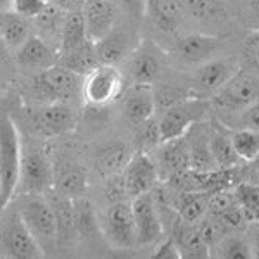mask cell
<instances>
[{"label": "cell", "instance_id": "1", "mask_svg": "<svg viewBox=\"0 0 259 259\" xmlns=\"http://www.w3.org/2000/svg\"><path fill=\"white\" fill-rule=\"evenodd\" d=\"M14 206L18 207L24 225L31 232L33 239L38 242L41 250L45 254L54 252L57 249V220L47 195L19 194Z\"/></svg>", "mask_w": 259, "mask_h": 259}, {"label": "cell", "instance_id": "2", "mask_svg": "<svg viewBox=\"0 0 259 259\" xmlns=\"http://www.w3.org/2000/svg\"><path fill=\"white\" fill-rule=\"evenodd\" d=\"M83 78L61 64L38 71L30 83L36 106L50 102H76L81 99Z\"/></svg>", "mask_w": 259, "mask_h": 259}, {"label": "cell", "instance_id": "3", "mask_svg": "<svg viewBox=\"0 0 259 259\" xmlns=\"http://www.w3.org/2000/svg\"><path fill=\"white\" fill-rule=\"evenodd\" d=\"M0 256L6 257H44L38 242L24 225L18 207L9 202L0 211Z\"/></svg>", "mask_w": 259, "mask_h": 259}, {"label": "cell", "instance_id": "4", "mask_svg": "<svg viewBox=\"0 0 259 259\" xmlns=\"http://www.w3.org/2000/svg\"><path fill=\"white\" fill-rule=\"evenodd\" d=\"M23 144L16 123L7 112L0 111V189L7 204L14 199L19 180Z\"/></svg>", "mask_w": 259, "mask_h": 259}, {"label": "cell", "instance_id": "5", "mask_svg": "<svg viewBox=\"0 0 259 259\" xmlns=\"http://www.w3.org/2000/svg\"><path fill=\"white\" fill-rule=\"evenodd\" d=\"M209 106L211 100L199 97V95H190V97L180 100L175 106L162 111L159 119H157L161 142L187 135L195 124H199L206 118L209 112Z\"/></svg>", "mask_w": 259, "mask_h": 259}, {"label": "cell", "instance_id": "6", "mask_svg": "<svg viewBox=\"0 0 259 259\" xmlns=\"http://www.w3.org/2000/svg\"><path fill=\"white\" fill-rule=\"evenodd\" d=\"M54 189V162L38 145L23 147L16 194H47Z\"/></svg>", "mask_w": 259, "mask_h": 259}, {"label": "cell", "instance_id": "7", "mask_svg": "<svg viewBox=\"0 0 259 259\" xmlns=\"http://www.w3.org/2000/svg\"><path fill=\"white\" fill-rule=\"evenodd\" d=\"M26 123L38 137H59L76 128L78 114L73 104L50 102L28 109Z\"/></svg>", "mask_w": 259, "mask_h": 259}, {"label": "cell", "instance_id": "8", "mask_svg": "<svg viewBox=\"0 0 259 259\" xmlns=\"http://www.w3.org/2000/svg\"><path fill=\"white\" fill-rule=\"evenodd\" d=\"M124 80L118 66L112 64H99L83 78L81 100L89 106L100 109L109 106L123 94Z\"/></svg>", "mask_w": 259, "mask_h": 259}, {"label": "cell", "instance_id": "9", "mask_svg": "<svg viewBox=\"0 0 259 259\" xmlns=\"http://www.w3.org/2000/svg\"><path fill=\"white\" fill-rule=\"evenodd\" d=\"M168 66V54L156 41L142 40L128 57V74L133 83L154 85Z\"/></svg>", "mask_w": 259, "mask_h": 259}, {"label": "cell", "instance_id": "10", "mask_svg": "<svg viewBox=\"0 0 259 259\" xmlns=\"http://www.w3.org/2000/svg\"><path fill=\"white\" fill-rule=\"evenodd\" d=\"M259 99V78L254 71L240 68L221 89L209 99L221 109H244Z\"/></svg>", "mask_w": 259, "mask_h": 259}, {"label": "cell", "instance_id": "11", "mask_svg": "<svg viewBox=\"0 0 259 259\" xmlns=\"http://www.w3.org/2000/svg\"><path fill=\"white\" fill-rule=\"evenodd\" d=\"M102 232L112 245L119 249H133L139 245L137 240L135 218L132 202L121 200L107 206L102 216Z\"/></svg>", "mask_w": 259, "mask_h": 259}, {"label": "cell", "instance_id": "12", "mask_svg": "<svg viewBox=\"0 0 259 259\" xmlns=\"http://www.w3.org/2000/svg\"><path fill=\"white\" fill-rule=\"evenodd\" d=\"M242 68L233 57H212V59L195 66L192 73V94L206 99L227 83L233 74Z\"/></svg>", "mask_w": 259, "mask_h": 259}, {"label": "cell", "instance_id": "13", "mask_svg": "<svg viewBox=\"0 0 259 259\" xmlns=\"http://www.w3.org/2000/svg\"><path fill=\"white\" fill-rule=\"evenodd\" d=\"M221 35H207V33H187L175 41L171 56L183 66H199L212 59L216 52L223 47Z\"/></svg>", "mask_w": 259, "mask_h": 259}, {"label": "cell", "instance_id": "14", "mask_svg": "<svg viewBox=\"0 0 259 259\" xmlns=\"http://www.w3.org/2000/svg\"><path fill=\"white\" fill-rule=\"evenodd\" d=\"M132 211L135 218L137 240L139 245H154L161 240L164 227H162L161 214L157 211L156 195L152 192L133 197Z\"/></svg>", "mask_w": 259, "mask_h": 259}, {"label": "cell", "instance_id": "15", "mask_svg": "<svg viewBox=\"0 0 259 259\" xmlns=\"http://www.w3.org/2000/svg\"><path fill=\"white\" fill-rule=\"evenodd\" d=\"M123 180L130 197H137L142 194L154 192L157 182H159V171H157L156 161L149 156L145 150L133 152L132 159L128 161L126 168L123 169Z\"/></svg>", "mask_w": 259, "mask_h": 259}, {"label": "cell", "instance_id": "16", "mask_svg": "<svg viewBox=\"0 0 259 259\" xmlns=\"http://www.w3.org/2000/svg\"><path fill=\"white\" fill-rule=\"evenodd\" d=\"M81 14L89 40L97 41L106 36L118 23L119 9L116 0H87Z\"/></svg>", "mask_w": 259, "mask_h": 259}, {"label": "cell", "instance_id": "17", "mask_svg": "<svg viewBox=\"0 0 259 259\" xmlns=\"http://www.w3.org/2000/svg\"><path fill=\"white\" fill-rule=\"evenodd\" d=\"M94 44L100 64L118 66L121 61L128 59L139 41H135V35L128 28L114 24V28L106 36H102Z\"/></svg>", "mask_w": 259, "mask_h": 259}, {"label": "cell", "instance_id": "18", "mask_svg": "<svg viewBox=\"0 0 259 259\" xmlns=\"http://www.w3.org/2000/svg\"><path fill=\"white\" fill-rule=\"evenodd\" d=\"M123 114L130 123L140 126L145 121L156 116V99H154V85L147 83H133L124 95Z\"/></svg>", "mask_w": 259, "mask_h": 259}, {"label": "cell", "instance_id": "19", "mask_svg": "<svg viewBox=\"0 0 259 259\" xmlns=\"http://www.w3.org/2000/svg\"><path fill=\"white\" fill-rule=\"evenodd\" d=\"M89 187V175L81 164L73 159H59L54 162V190L69 199L83 197Z\"/></svg>", "mask_w": 259, "mask_h": 259}, {"label": "cell", "instance_id": "20", "mask_svg": "<svg viewBox=\"0 0 259 259\" xmlns=\"http://www.w3.org/2000/svg\"><path fill=\"white\" fill-rule=\"evenodd\" d=\"M14 61L18 62L21 68L33 69V71H44L54 66L57 62V49L52 47L49 41H45L41 36L33 35L24 41L21 47L16 50Z\"/></svg>", "mask_w": 259, "mask_h": 259}, {"label": "cell", "instance_id": "21", "mask_svg": "<svg viewBox=\"0 0 259 259\" xmlns=\"http://www.w3.org/2000/svg\"><path fill=\"white\" fill-rule=\"evenodd\" d=\"M157 171L159 177L164 175L166 178H171L175 175L190 168V149L187 137H178L166 142H161L157 149Z\"/></svg>", "mask_w": 259, "mask_h": 259}, {"label": "cell", "instance_id": "22", "mask_svg": "<svg viewBox=\"0 0 259 259\" xmlns=\"http://www.w3.org/2000/svg\"><path fill=\"white\" fill-rule=\"evenodd\" d=\"M47 199L50 200L56 212L57 220V247H69L76 242L78 228H76V216H74V202L73 199L59 194L57 190L47 192Z\"/></svg>", "mask_w": 259, "mask_h": 259}, {"label": "cell", "instance_id": "23", "mask_svg": "<svg viewBox=\"0 0 259 259\" xmlns=\"http://www.w3.org/2000/svg\"><path fill=\"white\" fill-rule=\"evenodd\" d=\"M145 14L162 33H175L183 16L182 0H145Z\"/></svg>", "mask_w": 259, "mask_h": 259}, {"label": "cell", "instance_id": "24", "mask_svg": "<svg viewBox=\"0 0 259 259\" xmlns=\"http://www.w3.org/2000/svg\"><path fill=\"white\" fill-rule=\"evenodd\" d=\"M171 237L177 242L182 257H209V247L200 235L197 223H189L177 216Z\"/></svg>", "mask_w": 259, "mask_h": 259}, {"label": "cell", "instance_id": "25", "mask_svg": "<svg viewBox=\"0 0 259 259\" xmlns=\"http://www.w3.org/2000/svg\"><path fill=\"white\" fill-rule=\"evenodd\" d=\"M132 156H133L132 149L124 142L119 140L109 142V144L102 145L97 150V154H95V169L104 178L112 177V175H119L126 168Z\"/></svg>", "mask_w": 259, "mask_h": 259}, {"label": "cell", "instance_id": "26", "mask_svg": "<svg viewBox=\"0 0 259 259\" xmlns=\"http://www.w3.org/2000/svg\"><path fill=\"white\" fill-rule=\"evenodd\" d=\"M185 16L200 24H228L230 12L225 0H182Z\"/></svg>", "mask_w": 259, "mask_h": 259}, {"label": "cell", "instance_id": "27", "mask_svg": "<svg viewBox=\"0 0 259 259\" xmlns=\"http://www.w3.org/2000/svg\"><path fill=\"white\" fill-rule=\"evenodd\" d=\"M33 24L30 19L16 14L14 11L0 12V36L6 41L12 54L33 35Z\"/></svg>", "mask_w": 259, "mask_h": 259}, {"label": "cell", "instance_id": "28", "mask_svg": "<svg viewBox=\"0 0 259 259\" xmlns=\"http://www.w3.org/2000/svg\"><path fill=\"white\" fill-rule=\"evenodd\" d=\"M57 64L64 66V68L80 74V76H87L92 69L100 64L95 44L92 40H87L85 44L78 45V47L71 49L68 52L57 54Z\"/></svg>", "mask_w": 259, "mask_h": 259}, {"label": "cell", "instance_id": "29", "mask_svg": "<svg viewBox=\"0 0 259 259\" xmlns=\"http://www.w3.org/2000/svg\"><path fill=\"white\" fill-rule=\"evenodd\" d=\"M64 18L66 11H62L56 4H47V7L41 11V14H38L33 19V31H36L35 35L41 36L52 47L59 49Z\"/></svg>", "mask_w": 259, "mask_h": 259}, {"label": "cell", "instance_id": "30", "mask_svg": "<svg viewBox=\"0 0 259 259\" xmlns=\"http://www.w3.org/2000/svg\"><path fill=\"white\" fill-rule=\"evenodd\" d=\"M207 199H209V192L206 190H178L177 199L169 206L175 207L180 220L189 221V223H197L207 212Z\"/></svg>", "mask_w": 259, "mask_h": 259}, {"label": "cell", "instance_id": "31", "mask_svg": "<svg viewBox=\"0 0 259 259\" xmlns=\"http://www.w3.org/2000/svg\"><path fill=\"white\" fill-rule=\"evenodd\" d=\"M207 145H209L211 156L220 169L232 168L240 161L232 145V137L227 135L223 130L211 128L209 135H207Z\"/></svg>", "mask_w": 259, "mask_h": 259}, {"label": "cell", "instance_id": "32", "mask_svg": "<svg viewBox=\"0 0 259 259\" xmlns=\"http://www.w3.org/2000/svg\"><path fill=\"white\" fill-rule=\"evenodd\" d=\"M87 40H89V36H87V28H85V21H83L81 11L66 12L57 54L68 52V50L85 44Z\"/></svg>", "mask_w": 259, "mask_h": 259}, {"label": "cell", "instance_id": "33", "mask_svg": "<svg viewBox=\"0 0 259 259\" xmlns=\"http://www.w3.org/2000/svg\"><path fill=\"white\" fill-rule=\"evenodd\" d=\"M187 140H189V149H190V169L200 171V173L220 169L211 156L209 145H207V135L204 137L197 133V135H194L192 140L187 137Z\"/></svg>", "mask_w": 259, "mask_h": 259}, {"label": "cell", "instance_id": "34", "mask_svg": "<svg viewBox=\"0 0 259 259\" xmlns=\"http://www.w3.org/2000/svg\"><path fill=\"white\" fill-rule=\"evenodd\" d=\"M211 256L228 257V259H244V257L254 256V252H252L250 244L245 239H242L239 235L227 233V235L211 249Z\"/></svg>", "mask_w": 259, "mask_h": 259}, {"label": "cell", "instance_id": "35", "mask_svg": "<svg viewBox=\"0 0 259 259\" xmlns=\"http://www.w3.org/2000/svg\"><path fill=\"white\" fill-rule=\"evenodd\" d=\"M232 145L240 161H254L259 157V132L240 128L233 132Z\"/></svg>", "mask_w": 259, "mask_h": 259}, {"label": "cell", "instance_id": "36", "mask_svg": "<svg viewBox=\"0 0 259 259\" xmlns=\"http://www.w3.org/2000/svg\"><path fill=\"white\" fill-rule=\"evenodd\" d=\"M74 202V216H76V228L80 239H90L97 233V216L87 199L78 197L73 199Z\"/></svg>", "mask_w": 259, "mask_h": 259}, {"label": "cell", "instance_id": "37", "mask_svg": "<svg viewBox=\"0 0 259 259\" xmlns=\"http://www.w3.org/2000/svg\"><path fill=\"white\" fill-rule=\"evenodd\" d=\"M233 192H235L237 202L244 211L245 220L259 223V187L242 183V185H237Z\"/></svg>", "mask_w": 259, "mask_h": 259}, {"label": "cell", "instance_id": "38", "mask_svg": "<svg viewBox=\"0 0 259 259\" xmlns=\"http://www.w3.org/2000/svg\"><path fill=\"white\" fill-rule=\"evenodd\" d=\"M194 95L190 90L180 89V87L169 85V83H162L159 87H154V99H156V112L166 111L168 107L175 106L180 100Z\"/></svg>", "mask_w": 259, "mask_h": 259}, {"label": "cell", "instance_id": "39", "mask_svg": "<svg viewBox=\"0 0 259 259\" xmlns=\"http://www.w3.org/2000/svg\"><path fill=\"white\" fill-rule=\"evenodd\" d=\"M235 204H237L235 192L228 189L212 190L209 192V199H207V212H211V214H221V212L230 209Z\"/></svg>", "mask_w": 259, "mask_h": 259}, {"label": "cell", "instance_id": "40", "mask_svg": "<svg viewBox=\"0 0 259 259\" xmlns=\"http://www.w3.org/2000/svg\"><path fill=\"white\" fill-rule=\"evenodd\" d=\"M104 195H106L107 202H121V200H128L130 194L124 185L123 175H112L106 178V185H104Z\"/></svg>", "mask_w": 259, "mask_h": 259}, {"label": "cell", "instance_id": "41", "mask_svg": "<svg viewBox=\"0 0 259 259\" xmlns=\"http://www.w3.org/2000/svg\"><path fill=\"white\" fill-rule=\"evenodd\" d=\"M139 128H140L139 140H140L142 150H145V152H147V149L156 147V145L161 144L159 123H157L156 116H154V118H150L149 121H145L144 124H140Z\"/></svg>", "mask_w": 259, "mask_h": 259}, {"label": "cell", "instance_id": "42", "mask_svg": "<svg viewBox=\"0 0 259 259\" xmlns=\"http://www.w3.org/2000/svg\"><path fill=\"white\" fill-rule=\"evenodd\" d=\"M9 6L11 11H14L16 14L33 21L47 7V2L45 0H11Z\"/></svg>", "mask_w": 259, "mask_h": 259}, {"label": "cell", "instance_id": "43", "mask_svg": "<svg viewBox=\"0 0 259 259\" xmlns=\"http://www.w3.org/2000/svg\"><path fill=\"white\" fill-rule=\"evenodd\" d=\"M216 216H218V218L221 220V223H223L228 230L239 228L244 225V221H245V214H244V211H242V207L239 206V202H237L235 206L230 207V209L223 211L221 214H216Z\"/></svg>", "mask_w": 259, "mask_h": 259}, {"label": "cell", "instance_id": "44", "mask_svg": "<svg viewBox=\"0 0 259 259\" xmlns=\"http://www.w3.org/2000/svg\"><path fill=\"white\" fill-rule=\"evenodd\" d=\"M240 126L259 132V99L249 104L247 107H244L240 116Z\"/></svg>", "mask_w": 259, "mask_h": 259}, {"label": "cell", "instance_id": "45", "mask_svg": "<svg viewBox=\"0 0 259 259\" xmlns=\"http://www.w3.org/2000/svg\"><path fill=\"white\" fill-rule=\"evenodd\" d=\"M154 257H182V254H180V249L177 245V242L173 240V237H168L164 242H157V247L156 250L152 252Z\"/></svg>", "mask_w": 259, "mask_h": 259}, {"label": "cell", "instance_id": "46", "mask_svg": "<svg viewBox=\"0 0 259 259\" xmlns=\"http://www.w3.org/2000/svg\"><path fill=\"white\" fill-rule=\"evenodd\" d=\"M244 54H245V59L249 61V64H252L254 68L259 69V31H256L247 38L244 47Z\"/></svg>", "mask_w": 259, "mask_h": 259}, {"label": "cell", "instance_id": "47", "mask_svg": "<svg viewBox=\"0 0 259 259\" xmlns=\"http://www.w3.org/2000/svg\"><path fill=\"white\" fill-rule=\"evenodd\" d=\"M87 0H59L56 6H59L62 11L71 12V11H81Z\"/></svg>", "mask_w": 259, "mask_h": 259}, {"label": "cell", "instance_id": "48", "mask_svg": "<svg viewBox=\"0 0 259 259\" xmlns=\"http://www.w3.org/2000/svg\"><path fill=\"white\" fill-rule=\"evenodd\" d=\"M11 50L9 47L6 45V41L2 40V36H0V62H6V61H9V57H11Z\"/></svg>", "mask_w": 259, "mask_h": 259}, {"label": "cell", "instance_id": "49", "mask_svg": "<svg viewBox=\"0 0 259 259\" xmlns=\"http://www.w3.org/2000/svg\"><path fill=\"white\" fill-rule=\"evenodd\" d=\"M249 9L259 19V0H249Z\"/></svg>", "mask_w": 259, "mask_h": 259}, {"label": "cell", "instance_id": "50", "mask_svg": "<svg viewBox=\"0 0 259 259\" xmlns=\"http://www.w3.org/2000/svg\"><path fill=\"white\" fill-rule=\"evenodd\" d=\"M7 206V202H6V200H4V195H2V189H0V211H2L4 209V207H6Z\"/></svg>", "mask_w": 259, "mask_h": 259}, {"label": "cell", "instance_id": "51", "mask_svg": "<svg viewBox=\"0 0 259 259\" xmlns=\"http://www.w3.org/2000/svg\"><path fill=\"white\" fill-rule=\"evenodd\" d=\"M254 256H259V237H257V244H256V250H254Z\"/></svg>", "mask_w": 259, "mask_h": 259}, {"label": "cell", "instance_id": "52", "mask_svg": "<svg viewBox=\"0 0 259 259\" xmlns=\"http://www.w3.org/2000/svg\"><path fill=\"white\" fill-rule=\"evenodd\" d=\"M11 0H0V6H9Z\"/></svg>", "mask_w": 259, "mask_h": 259}, {"label": "cell", "instance_id": "53", "mask_svg": "<svg viewBox=\"0 0 259 259\" xmlns=\"http://www.w3.org/2000/svg\"><path fill=\"white\" fill-rule=\"evenodd\" d=\"M45 2H47V4H57L59 0H45Z\"/></svg>", "mask_w": 259, "mask_h": 259}, {"label": "cell", "instance_id": "54", "mask_svg": "<svg viewBox=\"0 0 259 259\" xmlns=\"http://www.w3.org/2000/svg\"><path fill=\"white\" fill-rule=\"evenodd\" d=\"M257 31H259V28H257Z\"/></svg>", "mask_w": 259, "mask_h": 259}]
</instances>
